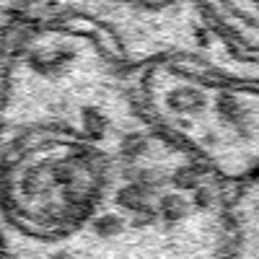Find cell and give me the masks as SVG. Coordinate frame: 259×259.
I'll list each match as a JSON object with an SVG mask.
<instances>
[{
  "mask_svg": "<svg viewBox=\"0 0 259 259\" xmlns=\"http://www.w3.org/2000/svg\"><path fill=\"white\" fill-rule=\"evenodd\" d=\"M135 89L150 119L223 184L259 174V78L158 60L135 68Z\"/></svg>",
  "mask_w": 259,
  "mask_h": 259,
  "instance_id": "2",
  "label": "cell"
},
{
  "mask_svg": "<svg viewBox=\"0 0 259 259\" xmlns=\"http://www.w3.org/2000/svg\"><path fill=\"white\" fill-rule=\"evenodd\" d=\"M228 259H259V174L231 187Z\"/></svg>",
  "mask_w": 259,
  "mask_h": 259,
  "instance_id": "5",
  "label": "cell"
},
{
  "mask_svg": "<svg viewBox=\"0 0 259 259\" xmlns=\"http://www.w3.org/2000/svg\"><path fill=\"white\" fill-rule=\"evenodd\" d=\"M3 18L65 21L96 31L130 65L192 60L259 78V65L236 55L210 26L202 0H3Z\"/></svg>",
  "mask_w": 259,
  "mask_h": 259,
  "instance_id": "3",
  "label": "cell"
},
{
  "mask_svg": "<svg viewBox=\"0 0 259 259\" xmlns=\"http://www.w3.org/2000/svg\"><path fill=\"white\" fill-rule=\"evenodd\" d=\"M210 26L244 60L259 65V0H202Z\"/></svg>",
  "mask_w": 259,
  "mask_h": 259,
  "instance_id": "4",
  "label": "cell"
},
{
  "mask_svg": "<svg viewBox=\"0 0 259 259\" xmlns=\"http://www.w3.org/2000/svg\"><path fill=\"white\" fill-rule=\"evenodd\" d=\"M3 259H228L231 187L150 119L85 26L3 18Z\"/></svg>",
  "mask_w": 259,
  "mask_h": 259,
  "instance_id": "1",
  "label": "cell"
}]
</instances>
